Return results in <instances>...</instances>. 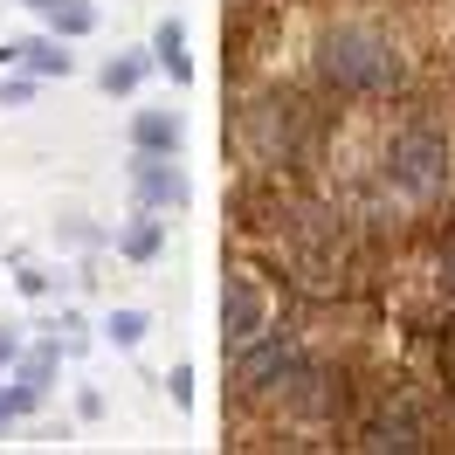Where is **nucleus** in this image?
Segmentation results:
<instances>
[{
    "instance_id": "6e6552de",
    "label": "nucleus",
    "mask_w": 455,
    "mask_h": 455,
    "mask_svg": "<svg viewBox=\"0 0 455 455\" xmlns=\"http://www.w3.org/2000/svg\"><path fill=\"white\" fill-rule=\"evenodd\" d=\"M132 139H139V152H180V117L172 111H139Z\"/></svg>"
},
{
    "instance_id": "9d476101",
    "label": "nucleus",
    "mask_w": 455,
    "mask_h": 455,
    "mask_svg": "<svg viewBox=\"0 0 455 455\" xmlns=\"http://www.w3.org/2000/svg\"><path fill=\"white\" fill-rule=\"evenodd\" d=\"M21 62H28L35 76H69L76 62H69V49H62V35H42V42H21Z\"/></svg>"
},
{
    "instance_id": "f03ea898",
    "label": "nucleus",
    "mask_w": 455,
    "mask_h": 455,
    "mask_svg": "<svg viewBox=\"0 0 455 455\" xmlns=\"http://www.w3.org/2000/svg\"><path fill=\"white\" fill-rule=\"evenodd\" d=\"M387 180H394L400 194H435L442 180H449V139L442 132H427V124H414V132H400L394 152H387Z\"/></svg>"
},
{
    "instance_id": "9b49d317",
    "label": "nucleus",
    "mask_w": 455,
    "mask_h": 455,
    "mask_svg": "<svg viewBox=\"0 0 455 455\" xmlns=\"http://www.w3.org/2000/svg\"><path fill=\"white\" fill-rule=\"evenodd\" d=\"M159 242H166V221H152V214H139V221L117 235V249H124L132 262H152V256H159Z\"/></svg>"
},
{
    "instance_id": "a211bd4d",
    "label": "nucleus",
    "mask_w": 455,
    "mask_h": 455,
    "mask_svg": "<svg viewBox=\"0 0 455 455\" xmlns=\"http://www.w3.org/2000/svg\"><path fill=\"white\" fill-rule=\"evenodd\" d=\"M442 269H449V283H455V242H449V256H442Z\"/></svg>"
},
{
    "instance_id": "20e7f679",
    "label": "nucleus",
    "mask_w": 455,
    "mask_h": 455,
    "mask_svg": "<svg viewBox=\"0 0 455 455\" xmlns=\"http://www.w3.org/2000/svg\"><path fill=\"white\" fill-rule=\"evenodd\" d=\"M132 187H139L145 207H187L194 187L172 172V152H139V166H132Z\"/></svg>"
},
{
    "instance_id": "f257e3e1",
    "label": "nucleus",
    "mask_w": 455,
    "mask_h": 455,
    "mask_svg": "<svg viewBox=\"0 0 455 455\" xmlns=\"http://www.w3.org/2000/svg\"><path fill=\"white\" fill-rule=\"evenodd\" d=\"M317 69H324L331 90L359 97V90H387L400 62H394V49H387L372 28H331L324 42H317Z\"/></svg>"
},
{
    "instance_id": "0eeeda50",
    "label": "nucleus",
    "mask_w": 455,
    "mask_h": 455,
    "mask_svg": "<svg viewBox=\"0 0 455 455\" xmlns=\"http://www.w3.org/2000/svg\"><path fill=\"white\" fill-rule=\"evenodd\" d=\"M28 7H42V14H49V28H56L62 42H76V35L97 28V7H90V0H28Z\"/></svg>"
},
{
    "instance_id": "ddd939ff",
    "label": "nucleus",
    "mask_w": 455,
    "mask_h": 455,
    "mask_svg": "<svg viewBox=\"0 0 455 455\" xmlns=\"http://www.w3.org/2000/svg\"><path fill=\"white\" fill-rule=\"evenodd\" d=\"M104 331H111V345H139L145 331H152V317H145V311H111Z\"/></svg>"
},
{
    "instance_id": "423d86ee",
    "label": "nucleus",
    "mask_w": 455,
    "mask_h": 455,
    "mask_svg": "<svg viewBox=\"0 0 455 455\" xmlns=\"http://www.w3.org/2000/svg\"><path fill=\"white\" fill-rule=\"evenodd\" d=\"M290 359H297V345H290V339H249V345H242L235 379H242V387H269V379H283Z\"/></svg>"
},
{
    "instance_id": "f3484780",
    "label": "nucleus",
    "mask_w": 455,
    "mask_h": 455,
    "mask_svg": "<svg viewBox=\"0 0 455 455\" xmlns=\"http://www.w3.org/2000/svg\"><path fill=\"white\" fill-rule=\"evenodd\" d=\"M442 379H449V394H455V317H449V331H442Z\"/></svg>"
},
{
    "instance_id": "39448f33",
    "label": "nucleus",
    "mask_w": 455,
    "mask_h": 455,
    "mask_svg": "<svg viewBox=\"0 0 455 455\" xmlns=\"http://www.w3.org/2000/svg\"><path fill=\"white\" fill-rule=\"evenodd\" d=\"M359 449H372V455H421L427 435H421V421H414L407 407H387V414L359 435Z\"/></svg>"
},
{
    "instance_id": "4468645a",
    "label": "nucleus",
    "mask_w": 455,
    "mask_h": 455,
    "mask_svg": "<svg viewBox=\"0 0 455 455\" xmlns=\"http://www.w3.org/2000/svg\"><path fill=\"white\" fill-rule=\"evenodd\" d=\"M21 379H28L35 394H49V379H56V345H42V352H28V359H21Z\"/></svg>"
},
{
    "instance_id": "2eb2a0df",
    "label": "nucleus",
    "mask_w": 455,
    "mask_h": 455,
    "mask_svg": "<svg viewBox=\"0 0 455 455\" xmlns=\"http://www.w3.org/2000/svg\"><path fill=\"white\" fill-rule=\"evenodd\" d=\"M28 97H35L28 76H0V104H28Z\"/></svg>"
},
{
    "instance_id": "1a4fd4ad",
    "label": "nucleus",
    "mask_w": 455,
    "mask_h": 455,
    "mask_svg": "<svg viewBox=\"0 0 455 455\" xmlns=\"http://www.w3.org/2000/svg\"><path fill=\"white\" fill-rule=\"evenodd\" d=\"M152 56H159V69H172L180 84L194 76V62H187V28H180V21H159V35H152Z\"/></svg>"
},
{
    "instance_id": "dca6fc26",
    "label": "nucleus",
    "mask_w": 455,
    "mask_h": 455,
    "mask_svg": "<svg viewBox=\"0 0 455 455\" xmlns=\"http://www.w3.org/2000/svg\"><path fill=\"white\" fill-rule=\"evenodd\" d=\"M166 387H172V400L187 407V400H194V366H172V372H166Z\"/></svg>"
},
{
    "instance_id": "7ed1b4c3",
    "label": "nucleus",
    "mask_w": 455,
    "mask_h": 455,
    "mask_svg": "<svg viewBox=\"0 0 455 455\" xmlns=\"http://www.w3.org/2000/svg\"><path fill=\"white\" fill-rule=\"evenodd\" d=\"M269 331V297H262L249 276H228V290H221V339L242 352L249 339H262Z\"/></svg>"
},
{
    "instance_id": "f8f14e48",
    "label": "nucleus",
    "mask_w": 455,
    "mask_h": 455,
    "mask_svg": "<svg viewBox=\"0 0 455 455\" xmlns=\"http://www.w3.org/2000/svg\"><path fill=\"white\" fill-rule=\"evenodd\" d=\"M145 84V56H117V62H104V90L111 97H124V90H139Z\"/></svg>"
}]
</instances>
